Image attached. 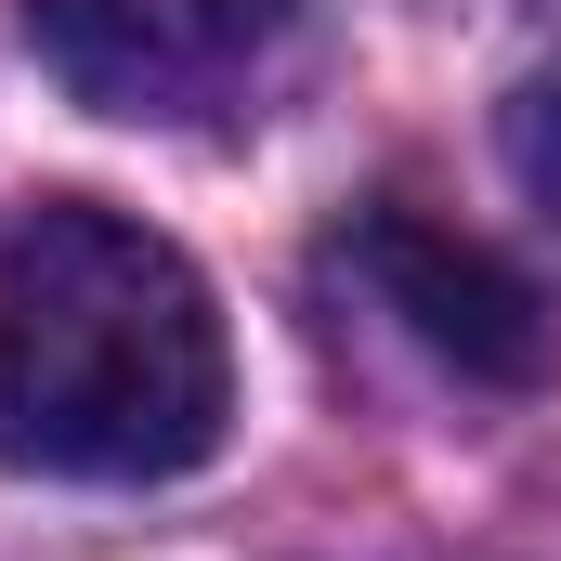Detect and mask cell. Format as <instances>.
<instances>
[{
    "label": "cell",
    "mask_w": 561,
    "mask_h": 561,
    "mask_svg": "<svg viewBox=\"0 0 561 561\" xmlns=\"http://www.w3.org/2000/svg\"><path fill=\"white\" fill-rule=\"evenodd\" d=\"M236 419L209 275L105 196L0 209V457L39 483H170Z\"/></svg>",
    "instance_id": "1"
},
{
    "label": "cell",
    "mask_w": 561,
    "mask_h": 561,
    "mask_svg": "<svg viewBox=\"0 0 561 561\" xmlns=\"http://www.w3.org/2000/svg\"><path fill=\"white\" fill-rule=\"evenodd\" d=\"M287 26V0H26V39L39 66L105 105V118H196L222 105L262 39Z\"/></svg>",
    "instance_id": "2"
},
{
    "label": "cell",
    "mask_w": 561,
    "mask_h": 561,
    "mask_svg": "<svg viewBox=\"0 0 561 561\" xmlns=\"http://www.w3.org/2000/svg\"><path fill=\"white\" fill-rule=\"evenodd\" d=\"M353 275L379 287V313H405L457 379H536V366H549V313H536V287L510 275L496 249L419 222V209H379V222L353 236Z\"/></svg>",
    "instance_id": "3"
}]
</instances>
